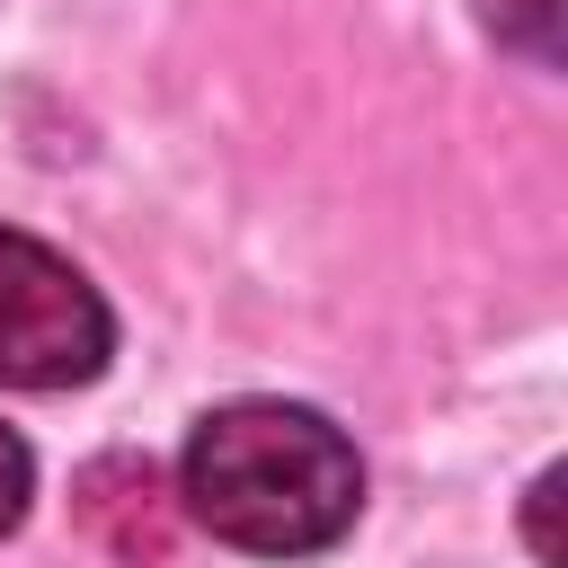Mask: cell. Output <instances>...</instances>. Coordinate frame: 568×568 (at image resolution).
<instances>
[{
  "mask_svg": "<svg viewBox=\"0 0 568 568\" xmlns=\"http://www.w3.org/2000/svg\"><path fill=\"white\" fill-rule=\"evenodd\" d=\"M506 18H524V53L532 62H550V0H488V27H506Z\"/></svg>",
  "mask_w": 568,
  "mask_h": 568,
  "instance_id": "obj_5",
  "label": "cell"
},
{
  "mask_svg": "<svg viewBox=\"0 0 568 568\" xmlns=\"http://www.w3.org/2000/svg\"><path fill=\"white\" fill-rule=\"evenodd\" d=\"M178 506L248 559H311L364 515V462L302 399H222L178 453Z\"/></svg>",
  "mask_w": 568,
  "mask_h": 568,
  "instance_id": "obj_1",
  "label": "cell"
},
{
  "mask_svg": "<svg viewBox=\"0 0 568 568\" xmlns=\"http://www.w3.org/2000/svg\"><path fill=\"white\" fill-rule=\"evenodd\" d=\"M71 515L80 532L115 559V568H160L178 550V488L151 453H98L71 479Z\"/></svg>",
  "mask_w": 568,
  "mask_h": 568,
  "instance_id": "obj_3",
  "label": "cell"
},
{
  "mask_svg": "<svg viewBox=\"0 0 568 568\" xmlns=\"http://www.w3.org/2000/svg\"><path fill=\"white\" fill-rule=\"evenodd\" d=\"M115 355V320L98 284L44 248L36 231L0 222V390H80Z\"/></svg>",
  "mask_w": 568,
  "mask_h": 568,
  "instance_id": "obj_2",
  "label": "cell"
},
{
  "mask_svg": "<svg viewBox=\"0 0 568 568\" xmlns=\"http://www.w3.org/2000/svg\"><path fill=\"white\" fill-rule=\"evenodd\" d=\"M27 497H36V462H27V444H18L9 426H0V532H18Z\"/></svg>",
  "mask_w": 568,
  "mask_h": 568,
  "instance_id": "obj_4",
  "label": "cell"
}]
</instances>
